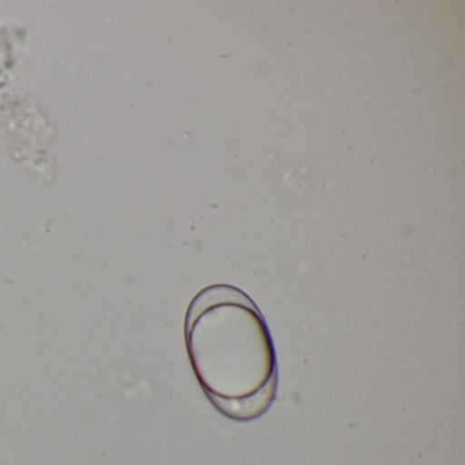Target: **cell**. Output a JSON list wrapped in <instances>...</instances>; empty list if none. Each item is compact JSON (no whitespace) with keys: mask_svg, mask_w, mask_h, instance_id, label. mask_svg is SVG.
<instances>
[{"mask_svg":"<svg viewBox=\"0 0 465 465\" xmlns=\"http://www.w3.org/2000/svg\"><path fill=\"white\" fill-rule=\"evenodd\" d=\"M187 355L212 404L227 418L262 416L277 391L273 340L257 304L232 285H211L187 310Z\"/></svg>","mask_w":465,"mask_h":465,"instance_id":"obj_1","label":"cell"}]
</instances>
